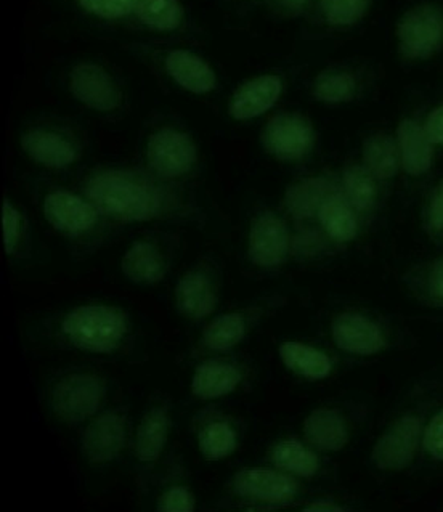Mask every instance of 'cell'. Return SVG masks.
<instances>
[{"label": "cell", "instance_id": "obj_2", "mask_svg": "<svg viewBox=\"0 0 443 512\" xmlns=\"http://www.w3.org/2000/svg\"><path fill=\"white\" fill-rule=\"evenodd\" d=\"M63 333L78 349L106 354L119 346L127 330L126 317L106 305H84L66 315Z\"/></svg>", "mask_w": 443, "mask_h": 512}, {"label": "cell", "instance_id": "obj_6", "mask_svg": "<svg viewBox=\"0 0 443 512\" xmlns=\"http://www.w3.org/2000/svg\"><path fill=\"white\" fill-rule=\"evenodd\" d=\"M148 164L156 174L175 179L192 171L196 163L193 140L175 129H161L151 135L147 147Z\"/></svg>", "mask_w": 443, "mask_h": 512}, {"label": "cell", "instance_id": "obj_18", "mask_svg": "<svg viewBox=\"0 0 443 512\" xmlns=\"http://www.w3.org/2000/svg\"><path fill=\"white\" fill-rule=\"evenodd\" d=\"M432 140L418 122L405 119L399 126V148L402 164L410 175H423L429 171L434 158Z\"/></svg>", "mask_w": 443, "mask_h": 512}, {"label": "cell", "instance_id": "obj_31", "mask_svg": "<svg viewBox=\"0 0 443 512\" xmlns=\"http://www.w3.org/2000/svg\"><path fill=\"white\" fill-rule=\"evenodd\" d=\"M344 188L350 203L354 204L358 211L370 209L376 200V183L366 167H349L344 172Z\"/></svg>", "mask_w": 443, "mask_h": 512}, {"label": "cell", "instance_id": "obj_11", "mask_svg": "<svg viewBox=\"0 0 443 512\" xmlns=\"http://www.w3.org/2000/svg\"><path fill=\"white\" fill-rule=\"evenodd\" d=\"M333 339L342 350L357 355L378 354L386 347L383 333L368 318L357 313H342L334 320Z\"/></svg>", "mask_w": 443, "mask_h": 512}, {"label": "cell", "instance_id": "obj_24", "mask_svg": "<svg viewBox=\"0 0 443 512\" xmlns=\"http://www.w3.org/2000/svg\"><path fill=\"white\" fill-rule=\"evenodd\" d=\"M280 357L289 370L305 378L323 379L331 373L330 358L320 350L301 342H285L280 346Z\"/></svg>", "mask_w": 443, "mask_h": 512}, {"label": "cell", "instance_id": "obj_9", "mask_svg": "<svg viewBox=\"0 0 443 512\" xmlns=\"http://www.w3.org/2000/svg\"><path fill=\"white\" fill-rule=\"evenodd\" d=\"M289 233L285 222L275 214H262L249 233V257L259 267H277L285 261Z\"/></svg>", "mask_w": 443, "mask_h": 512}, {"label": "cell", "instance_id": "obj_39", "mask_svg": "<svg viewBox=\"0 0 443 512\" xmlns=\"http://www.w3.org/2000/svg\"><path fill=\"white\" fill-rule=\"evenodd\" d=\"M427 135L434 143L443 145V105L439 106L437 110L432 111L431 116L427 118L426 122Z\"/></svg>", "mask_w": 443, "mask_h": 512}, {"label": "cell", "instance_id": "obj_1", "mask_svg": "<svg viewBox=\"0 0 443 512\" xmlns=\"http://www.w3.org/2000/svg\"><path fill=\"white\" fill-rule=\"evenodd\" d=\"M86 193L95 208L124 222L153 219L163 206L159 191L129 172H100L89 180Z\"/></svg>", "mask_w": 443, "mask_h": 512}, {"label": "cell", "instance_id": "obj_19", "mask_svg": "<svg viewBox=\"0 0 443 512\" xmlns=\"http://www.w3.org/2000/svg\"><path fill=\"white\" fill-rule=\"evenodd\" d=\"M175 301L180 312L193 320L208 317L216 309V293L211 281L200 272L187 273L175 288Z\"/></svg>", "mask_w": 443, "mask_h": 512}, {"label": "cell", "instance_id": "obj_35", "mask_svg": "<svg viewBox=\"0 0 443 512\" xmlns=\"http://www.w3.org/2000/svg\"><path fill=\"white\" fill-rule=\"evenodd\" d=\"M195 509V498L187 488L172 487L159 500L158 511L161 512H192Z\"/></svg>", "mask_w": 443, "mask_h": 512}, {"label": "cell", "instance_id": "obj_25", "mask_svg": "<svg viewBox=\"0 0 443 512\" xmlns=\"http://www.w3.org/2000/svg\"><path fill=\"white\" fill-rule=\"evenodd\" d=\"M365 167L376 179H391L399 169V150L386 134H374L363 145Z\"/></svg>", "mask_w": 443, "mask_h": 512}, {"label": "cell", "instance_id": "obj_28", "mask_svg": "<svg viewBox=\"0 0 443 512\" xmlns=\"http://www.w3.org/2000/svg\"><path fill=\"white\" fill-rule=\"evenodd\" d=\"M134 12L140 21L158 31H172L182 23L179 0H134Z\"/></svg>", "mask_w": 443, "mask_h": 512}, {"label": "cell", "instance_id": "obj_38", "mask_svg": "<svg viewBox=\"0 0 443 512\" xmlns=\"http://www.w3.org/2000/svg\"><path fill=\"white\" fill-rule=\"evenodd\" d=\"M429 293L435 304L443 307V257L435 262L429 275Z\"/></svg>", "mask_w": 443, "mask_h": 512}, {"label": "cell", "instance_id": "obj_42", "mask_svg": "<svg viewBox=\"0 0 443 512\" xmlns=\"http://www.w3.org/2000/svg\"><path fill=\"white\" fill-rule=\"evenodd\" d=\"M280 2L285 5L286 9L293 10V12H299V10L304 9L309 0H280Z\"/></svg>", "mask_w": 443, "mask_h": 512}, {"label": "cell", "instance_id": "obj_22", "mask_svg": "<svg viewBox=\"0 0 443 512\" xmlns=\"http://www.w3.org/2000/svg\"><path fill=\"white\" fill-rule=\"evenodd\" d=\"M333 188L325 179H305L294 183L286 191L285 206L289 214L297 219H307L318 214L326 200L333 196Z\"/></svg>", "mask_w": 443, "mask_h": 512}, {"label": "cell", "instance_id": "obj_17", "mask_svg": "<svg viewBox=\"0 0 443 512\" xmlns=\"http://www.w3.org/2000/svg\"><path fill=\"white\" fill-rule=\"evenodd\" d=\"M304 434L313 447L322 452H339L349 439L346 421L330 408L312 411L305 419Z\"/></svg>", "mask_w": 443, "mask_h": 512}, {"label": "cell", "instance_id": "obj_34", "mask_svg": "<svg viewBox=\"0 0 443 512\" xmlns=\"http://www.w3.org/2000/svg\"><path fill=\"white\" fill-rule=\"evenodd\" d=\"M87 12L97 17L121 18L134 12V0H79Z\"/></svg>", "mask_w": 443, "mask_h": 512}, {"label": "cell", "instance_id": "obj_27", "mask_svg": "<svg viewBox=\"0 0 443 512\" xmlns=\"http://www.w3.org/2000/svg\"><path fill=\"white\" fill-rule=\"evenodd\" d=\"M272 461L277 468L296 476L312 477L318 471V458L297 440H283L273 448Z\"/></svg>", "mask_w": 443, "mask_h": 512}, {"label": "cell", "instance_id": "obj_23", "mask_svg": "<svg viewBox=\"0 0 443 512\" xmlns=\"http://www.w3.org/2000/svg\"><path fill=\"white\" fill-rule=\"evenodd\" d=\"M169 434V416L163 408H155L143 416L135 437V455L143 463L158 460Z\"/></svg>", "mask_w": 443, "mask_h": 512}, {"label": "cell", "instance_id": "obj_20", "mask_svg": "<svg viewBox=\"0 0 443 512\" xmlns=\"http://www.w3.org/2000/svg\"><path fill=\"white\" fill-rule=\"evenodd\" d=\"M240 371L227 363L209 362L196 370L192 391L203 400H214L235 391L240 384Z\"/></svg>", "mask_w": 443, "mask_h": 512}, {"label": "cell", "instance_id": "obj_10", "mask_svg": "<svg viewBox=\"0 0 443 512\" xmlns=\"http://www.w3.org/2000/svg\"><path fill=\"white\" fill-rule=\"evenodd\" d=\"M126 423L119 413H103L89 424L82 435V452L92 463H108L122 450Z\"/></svg>", "mask_w": 443, "mask_h": 512}, {"label": "cell", "instance_id": "obj_36", "mask_svg": "<svg viewBox=\"0 0 443 512\" xmlns=\"http://www.w3.org/2000/svg\"><path fill=\"white\" fill-rule=\"evenodd\" d=\"M21 216L17 209L13 208L9 200L4 201V241L5 251L12 254L20 238Z\"/></svg>", "mask_w": 443, "mask_h": 512}, {"label": "cell", "instance_id": "obj_32", "mask_svg": "<svg viewBox=\"0 0 443 512\" xmlns=\"http://www.w3.org/2000/svg\"><path fill=\"white\" fill-rule=\"evenodd\" d=\"M236 448V435L227 423H212L200 434V450L208 460H222Z\"/></svg>", "mask_w": 443, "mask_h": 512}, {"label": "cell", "instance_id": "obj_16", "mask_svg": "<svg viewBox=\"0 0 443 512\" xmlns=\"http://www.w3.org/2000/svg\"><path fill=\"white\" fill-rule=\"evenodd\" d=\"M21 145L29 158L55 169L70 166L78 158V153L70 140H66L55 132L42 131V129L26 132L21 139Z\"/></svg>", "mask_w": 443, "mask_h": 512}, {"label": "cell", "instance_id": "obj_8", "mask_svg": "<svg viewBox=\"0 0 443 512\" xmlns=\"http://www.w3.org/2000/svg\"><path fill=\"white\" fill-rule=\"evenodd\" d=\"M71 92L92 110L113 111L121 102L118 87L102 66L82 63L71 73Z\"/></svg>", "mask_w": 443, "mask_h": 512}, {"label": "cell", "instance_id": "obj_4", "mask_svg": "<svg viewBox=\"0 0 443 512\" xmlns=\"http://www.w3.org/2000/svg\"><path fill=\"white\" fill-rule=\"evenodd\" d=\"M397 34L405 57H431L443 45V13L434 5L416 7L400 20Z\"/></svg>", "mask_w": 443, "mask_h": 512}, {"label": "cell", "instance_id": "obj_41", "mask_svg": "<svg viewBox=\"0 0 443 512\" xmlns=\"http://www.w3.org/2000/svg\"><path fill=\"white\" fill-rule=\"evenodd\" d=\"M304 511L307 512H341L344 508L334 504L333 501H315V503L305 506Z\"/></svg>", "mask_w": 443, "mask_h": 512}, {"label": "cell", "instance_id": "obj_33", "mask_svg": "<svg viewBox=\"0 0 443 512\" xmlns=\"http://www.w3.org/2000/svg\"><path fill=\"white\" fill-rule=\"evenodd\" d=\"M368 4L370 0H322V10L330 25L349 26L365 15Z\"/></svg>", "mask_w": 443, "mask_h": 512}, {"label": "cell", "instance_id": "obj_37", "mask_svg": "<svg viewBox=\"0 0 443 512\" xmlns=\"http://www.w3.org/2000/svg\"><path fill=\"white\" fill-rule=\"evenodd\" d=\"M424 447L435 460L443 461V411L432 419L424 435Z\"/></svg>", "mask_w": 443, "mask_h": 512}, {"label": "cell", "instance_id": "obj_7", "mask_svg": "<svg viewBox=\"0 0 443 512\" xmlns=\"http://www.w3.org/2000/svg\"><path fill=\"white\" fill-rule=\"evenodd\" d=\"M421 426L413 416L399 419L386 434L378 440L373 450V461L384 471H400L407 468L418 450Z\"/></svg>", "mask_w": 443, "mask_h": 512}, {"label": "cell", "instance_id": "obj_15", "mask_svg": "<svg viewBox=\"0 0 443 512\" xmlns=\"http://www.w3.org/2000/svg\"><path fill=\"white\" fill-rule=\"evenodd\" d=\"M166 70L179 86L193 94H208L216 89V74L211 66L188 50H174L166 58Z\"/></svg>", "mask_w": 443, "mask_h": 512}, {"label": "cell", "instance_id": "obj_21", "mask_svg": "<svg viewBox=\"0 0 443 512\" xmlns=\"http://www.w3.org/2000/svg\"><path fill=\"white\" fill-rule=\"evenodd\" d=\"M122 272L135 283L150 285L163 280L166 264L161 252L153 244L142 241L135 243L126 252V256L122 257Z\"/></svg>", "mask_w": 443, "mask_h": 512}, {"label": "cell", "instance_id": "obj_40", "mask_svg": "<svg viewBox=\"0 0 443 512\" xmlns=\"http://www.w3.org/2000/svg\"><path fill=\"white\" fill-rule=\"evenodd\" d=\"M431 227L437 232L443 230V182L440 183L439 188L435 191L434 200L431 204V216H429Z\"/></svg>", "mask_w": 443, "mask_h": 512}, {"label": "cell", "instance_id": "obj_13", "mask_svg": "<svg viewBox=\"0 0 443 512\" xmlns=\"http://www.w3.org/2000/svg\"><path fill=\"white\" fill-rule=\"evenodd\" d=\"M238 495L264 501V503H285L296 495V482L291 477L269 469H248L233 480Z\"/></svg>", "mask_w": 443, "mask_h": 512}, {"label": "cell", "instance_id": "obj_30", "mask_svg": "<svg viewBox=\"0 0 443 512\" xmlns=\"http://www.w3.org/2000/svg\"><path fill=\"white\" fill-rule=\"evenodd\" d=\"M357 84L352 74L342 71H328L318 76L313 94L326 103L349 102L355 95Z\"/></svg>", "mask_w": 443, "mask_h": 512}, {"label": "cell", "instance_id": "obj_29", "mask_svg": "<svg viewBox=\"0 0 443 512\" xmlns=\"http://www.w3.org/2000/svg\"><path fill=\"white\" fill-rule=\"evenodd\" d=\"M246 333L243 317L240 313H225L217 317L204 331V344L211 350L232 349L243 339Z\"/></svg>", "mask_w": 443, "mask_h": 512}, {"label": "cell", "instance_id": "obj_26", "mask_svg": "<svg viewBox=\"0 0 443 512\" xmlns=\"http://www.w3.org/2000/svg\"><path fill=\"white\" fill-rule=\"evenodd\" d=\"M318 217L326 233L339 243L354 240L357 235V219L354 212L344 201L339 200L338 196H331L330 200L323 203L318 211Z\"/></svg>", "mask_w": 443, "mask_h": 512}, {"label": "cell", "instance_id": "obj_5", "mask_svg": "<svg viewBox=\"0 0 443 512\" xmlns=\"http://www.w3.org/2000/svg\"><path fill=\"white\" fill-rule=\"evenodd\" d=\"M265 150L283 161L304 158L313 145V127L301 114L273 116L262 132Z\"/></svg>", "mask_w": 443, "mask_h": 512}, {"label": "cell", "instance_id": "obj_12", "mask_svg": "<svg viewBox=\"0 0 443 512\" xmlns=\"http://www.w3.org/2000/svg\"><path fill=\"white\" fill-rule=\"evenodd\" d=\"M44 214L61 232L84 233L97 224L94 206L66 191H55L45 198Z\"/></svg>", "mask_w": 443, "mask_h": 512}, {"label": "cell", "instance_id": "obj_14", "mask_svg": "<svg viewBox=\"0 0 443 512\" xmlns=\"http://www.w3.org/2000/svg\"><path fill=\"white\" fill-rule=\"evenodd\" d=\"M283 84L278 76H259L236 90L228 111L238 121H248L269 111L280 98Z\"/></svg>", "mask_w": 443, "mask_h": 512}, {"label": "cell", "instance_id": "obj_3", "mask_svg": "<svg viewBox=\"0 0 443 512\" xmlns=\"http://www.w3.org/2000/svg\"><path fill=\"white\" fill-rule=\"evenodd\" d=\"M103 395V382L94 374H70L53 389V411L66 423H82L97 413Z\"/></svg>", "mask_w": 443, "mask_h": 512}]
</instances>
